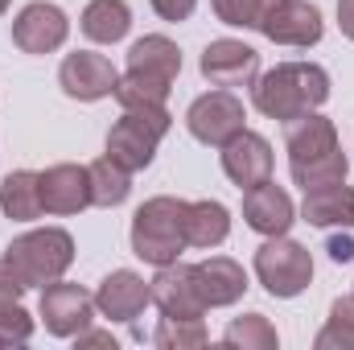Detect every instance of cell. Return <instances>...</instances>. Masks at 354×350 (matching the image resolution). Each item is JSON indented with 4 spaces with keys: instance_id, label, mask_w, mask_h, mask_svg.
Returning a JSON list of instances; mask_svg holds the SVG:
<instances>
[{
    "instance_id": "cell-27",
    "label": "cell",
    "mask_w": 354,
    "mask_h": 350,
    "mask_svg": "<svg viewBox=\"0 0 354 350\" xmlns=\"http://www.w3.org/2000/svg\"><path fill=\"white\" fill-rule=\"evenodd\" d=\"M169 83H161V79H149V75H120V83H115V99H120V107L128 111V107H165V99H169Z\"/></svg>"
},
{
    "instance_id": "cell-20",
    "label": "cell",
    "mask_w": 354,
    "mask_h": 350,
    "mask_svg": "<svg viewBox=\"0 0 354 350\" xmlns=\"http://www.w3.org/2000/svg\"><path fill=\"white\" fill-rule=\"evenodd\" d=\"M128 71H132V75L161 79V83H169V87H174L177 75H181V50H177L169 37L149 33V37L132 42V50H128Z\"/></svg>"
},
{
    "instance_id": "cell-18",
    "label": "cell",
    "mask_w": 354,
    "mask_h": 350,
    "mask_svg": "<svg viewBox=\"0 0 354 350\" xmlns=\"http://www.w3.org/2000/svg\"><path fill=\"white\" fill-rule=\"evenodd\" d=\"M194 276H198V293H202L206 309L235 305L248 293V272H243V264H235L231 256H210V260L194 264Z\"/></svg>"
},
{
    "instance_id": "cell-17",
    "label": "cell",
    "mask_w": 354,
    "mask_h": 350,
    "mask_svg": "<svg viewBox=\"0 0 354 350\" xmlns=\"http://www.w3.org/2000/svg\"><path fill=\"white\" fill-rule=\"evenodd\" d=\"M243 219H248V227L252 231H260V235H284L288 227H292V219H297V210H292V198L280 190V185H252V190H243Z\"/></svg>"
},
{
    "instance_id": "cell-35",
    "label": "cell",
    "mask_w": 354,
    "mask_h": 350,
    "mask_svg": "<svg viewBox=\"0 0 354 350\" xmlns=\"http://www.w3.org/2000/svg\"><path fill=\"white\" fill-rule=\"evenodd\" d=\"M338 25H342V33L354 42V0H338Z\"/></svg>"
},
{
    "instance_id": "cell-8",
    "label": "cell",
    "mask_w": 354,
    "mask_h": 350,
    "mask_svg": "<svg viewBox=\"0 0 354 350\" xmlns=\"http://www.w3.org/2000/svg\"><path fill=\"white\" fill-rule=\"evenodd\" d=\"M95 317V297L83 284L54 280L41 288V322L54 338H79Z\"/></svg>"
},
{
    "instance_id": "cell-30",
    "label": "cell",
    "mask_w": 354,
    "mask_h": 350,
    "mask_svg": "<svg viewBox=\"0 0 354 350\" xmlns=\"http://www.w3.org/2000/svg\"><path fill=\"white\" fill-rule=\"evenodd\" d=\"M33 338V317L21 309V301L0 305V347H25Z\"/></svg>"
},
{
    "instance_id": "cell-3",
    "label": "cell",
    "mask_w": 354,
    "mask_h": 350,
    "mask_svg": "<svg viewBox=\"0 0 354 350\" xmlns=\"http://www.w3.org/2000/svg\"><path fill=\"white\" fill-rule=\"evenodd\" d=\"M189 248L185 239V198H149L136 214H132V252L145 264L161 268V264L181 260V252Z\"/></svg>"
},
{
    "instance_id": "cell-6",
    "label": "cell",
    "mask_w": 354,
    "mask_h": 350,
    "mask_svg": "<svg viewBox=\"0 0 354 350\" xmlns=\"http://www.w3.org/2000/svg\"><path fill=\"white\" fill-rule=\"evenodd\" d=\"M256 276L272 297L288 301V297H301L313 280V256L309 248H301L297 239L288 235H272L264 248L256 252Z\"/></svg>"
},
{
    "instance_id": "cell-23",
    "label": "cell",
    "mask_w": 354,
    "mask_h": 350,
    "mask_svg": "<svg viewBox=\"0 0 354 350\" xmlns=\"http://www.w3.org/2000/svg\"><path fill=\"white\" fill-rule=\"evenodd\" d=\"M132 29V8L124 0H91L83 8V33L99 46H115L124 42Z\"/></svg>"
},
{
    "instance_id": "cell-19",
    "label": "cell",
    "mask_w": 354,
    "mask_h": 350,
    "mask_svg": "<svg viewBox=\"0 0 354 350\" xmlns=\"http://www.w3.org/2000/svg\"><path fill=\"white\" fill-rule=\"evenodd\" d=\"M301 214H305L309 227H346V231H354V185L330 181V185L305 190Z\"/></svg>"
},
{
    "instance_id": "cell-29",
    "label": "cell",
    "mask_w": 354,
    "mask_h": 350,
    "mask_svg": "<svg viewBox=\"0 0 354 350\" xmlns=\"http://www.w3.org/2000/svg\"><path fill=\"white\" fill-rule=\"evenodd\" d=\"M210 4H214V17H218L223 25H235V29H260L276 0H210Z\"/></svg>"
},
{
    "instance_id": "cell-22",
    "label": "cell",
    "mask_w": 354,
    "mask_h": 350,
    "mask_svg": "<svg viewBox=\"0 0 354 350\" xmlns=\"http://www.w3.org/2000/svg\"><path fill=\"white\" fill-rule=\"evenodd\" d=\"M231 235V214L223 202L202 198V202H185V239L189 248H218Z\"/></svg>"
},
{
    "instance_id": "cell-26",
    "label": "cell",
    "mask_w": 354,
    "mask_h": 350,
    "mask_svg": "<svg viewBox=\"0 0 354 350\" xmlns=\"http://www.w3.org/2000/svg\"><path fill=\"white\" fill-rule=\"evenodd\" d=\"M223 342L235 350H276V326L268 322L264 313H243V317H235L231 326H227V334H223Z\"/></svg>"
},
{
    "instance_id": "cell-15",
    "label": "cell",
    "mask_w": 354,
    "mask_h": 350,
    "mask_svg": "<svg viewBox=\"0 0 354 350\" xmlns=\"http://www.w3.org/2000/svg\"><path fill=\"white\" fill-rule=\"evenodd\" d=\"M223 174L231 177L239 190H252V185H264L272 181V145H268L260 132H239L223 145Z\"/></svg>"
},
{
    "instance_id": "cell-36",
    "label": "cell",
    "mask_w": 354,
    "mask_h": 350,
    "mask_svg": "<svg viewBox=\"0 0 354 350\" xmlns=\"http://www.w3.org/2000/svg\"><path fill=\"white\" fill-rule=\"evenodd\" d=\"M4 8H8V0H0V17H4Z\"/></svg>"
},
{
    "instance_id": "cell-28",
    "label": "cell",
    "mask_w": 354,
    "mask_h": 350,
    "mask_svg": "<svg viewBox=\"0 0 354 350\" xmlns=\"http://www.w3.org/2000/svg\"><path fill=\"white\" fill-rule=\"evenodd\" d=\"M317 350H354V293L338 297L330 305V322L322 326V334L313 338Z\"/></svg>"
},
{
    "instance_id": "cell-14",
    "label": "cell",
    "mask_w": 354,
    "mask_h": 350,
    "mask_svg": "<svg viewBox=\"0 0 354 350\" xmlns=\"http://www.w3.org/2000/svg\"><path fill=\"white\" fill-rule=\"evenodd\" d=\"M145 305H153V293H149L145 276H136L132 268L107 272L95 288V309L107 322H136L145 313Z\"/></svg>"
},
{
    "instance_id": "cell-12",
    "label": "cell",
    "mask_w": 354,
    "mask_h": 350,
    "mask_svg": "<svg viewBox=\"0 0 354 350\" xmlns=\"http://www.w3.org/2000/svg\"><path fill=\"white\" fill-rule=\"evenodd\" d=\"M71 33V21L58 4L50 0H33L17 12L12 21V42L25 50V54H54Z\"/></svg>"
},
{
    "instance_id": "cell-2",
    "label": "cell",
    "mask_w": 354,
    "mask_h": 350,
    "mask_svg": "<svg viewBox=\"0 0 354 350\" xmlns=\"http://www.w3.org/2000/svg\"><path fill=\"white\" fill-rule=\"evenodd\" d=\"M252 99L268 120H297L330 99V75L317 62H280L252 83Z\"/></svg>"
},
{
    "instance_id": "cell-25",
    "label": "cell",
    "mask_w": 354,
    "mask_h": 350,
    "mask_svg": "<svg viewBox=\"0 0 354 350\" xmlns=\"http://www.w3.org/2000/svg\"><path fill=\"white\" fill-rule=\"evenodd\" d=\"M206 326H202V317H165L161 313V322H157V330H153V347L161 350H198L206 347Z\"/></svg>"
},
{
    "instance_id": "cell-33",
    "label": "cell",
    "mask_w": 354,
    "mask_h": 350,
    "mask_svg": "<svg viewBox=\"0 0 354 350\" xmlns=\"http://www.w3.org/2000/svg\"><path fill=\"white\" fill-rule=\"evenodd\" d=\"M326 252H330V260H334V264H351L354 260V239H351V235H330Z\"/></svg>"
},
{
    "instance_id": "cell-10",
    "label": "cell",
    "mask_w": 354,
    "mask_h": 350,
    "mask_svg": "<svg viewBox=\"0 0 354 350\" xmlns=\"http://www.w3.org/2000/svg\"><path fill=\"white\" fill-rule=\"evenodd\" d=\"M260 33H264L268 42H276V46L309 50V46L322 42L326 25H322L317 4H309V0H276L272 12L264 17V25H260Z\"/></svg>"
},
{
    "instance_id": "cell-5",
    "label": "cell",
    "mask_w": 354,
    "mask_h": 350,
    "mask_svg": "<svg viewBox=\"0 0 354 350\" xmlns=\"http://www.w3.org/2000/svg\"><path fill=\"white\" fill-rule=\"evenodd\" d=\"M169 128H174V116L165 107H128L107 132V157L120 161L128 174H136L157 157V145L165 140Z\"/></svg>"
},
{
    "instance_id": "cell-31",
    "label": "cell",
    "mask_w": 354,
    "mask_h": 350,
    "mask_svg": "<svg viewBox=\"0 0 354 350\" xmlns=\"http://www.w3.org/2000/svg\"><path fill=\"white\" fill-rule=\"evenodd\" d=\"M21 293H25V284H21V276L4 264L0 256V305H8V301H21Z\"/></svg>"
},
{
    "instance_id": "cell-4",
    "label": "cell",
    "mask_w": 354,
    "mask_h": 350,
    "mask_svg": "<svg viewBox=\"0 0 354 350\" xmlns=\"http://www.w3.org/2000/svg\"><path fill=\"white\" fill-rule=\"evenodd\" d=\"M4 264L21 276L25 288H46V284L62 280V272L75 264V239L62 227L25 231L4 248Z\"/></svg>"
},
{
    "instance_id": "cell-7",
    "label": "cell",
    "mask_w": 354,
    "mask_h": 350,
    "mask_svg": "<svg viewBox=\"0 0 354 350\" xmlns=\"http://www.w3.org/2000/svg\"><path fill=\"white\" fill-rule=\"evenodd\" d=\"M243 120H248V111H243L239 95L227 91V87L198 95V99L189 103V111H185V128H189V136L202 140V145H214V149H223L231 136H239V132L248 128Z\"/></svg>"
},
{
    "instance_id": "cell-24",
    "label": "cell",
    "mask_w": 354,
    "mask_h": 350,
    "mask_svg": "<svg viewBox=\"0 0 354 350\" xmlns=\"http://www.w3.org/2000/svg\"><path fill=\"white\" fill-rule=\"evenodd\" d=\"M87 177H91V206H120L132 194V174L120 161H111V157L91 161Z\"/></svg>"
},
{
    "instance_id": "cell-1",
    "label": "cell",
    "mask_w": 354,
    "mask_h": 350,
    "mask_svg": "<svg viewBox=\"0 0 354 350\" xmlns=\"http://www.w3.org/2000/svg\"><path fill=\"white\" fill-rule=\"evenodd\" d=\"M284 149H288V169L292 181L301 190H317V185H330V181H346V153L338 145V128L334 120L317 116V111H305L297 120L284 124Z\"/></svg>"
},
{
    "instance_id": "cell-11",
    "label": "cell",
    "mask_w": 354,
    "mask_h": 350,
    "mask_svg": "<svg viewBox=\"0 0 354 350\" xmlns=\"http://www.w3.org/2000/svg\"><path fill=\"white\" fill-rule=\"evenodd\" d=\"M149 293H153V305L165 313V317H202L206 313V301L198 293V276H194V264H161L157 276L149 280Z\"/></svg>"
},
{
    "instance_id": "cell-16",
    "label": "cell",
    "mask_w": 354,
    "mask_h": 350,
    "mask_svg": "<svg viewBox=\"0 0 354 350\" xmlns=\"http://www.w3.org/2000/svg\"><path fill=\"white\" fill-rule=\"evenodd\" d=\"M41 206L46 214H79L91 206L87 165H50L41 174Z\"/></svg>"
},
{
    "instance_id": "cell-13",
    "label": "cell",
    "mask_w": 354,
    "mask_h": 350,
    "mask_svg": "<svg viewBox=\"0 0 354 350\" xmlns=\"http://www.w3.org/2000/svg\"><path fill=\"white\" fill-rule=\"evenodd\" d=\"M58 83H62V91H66L71 99L95 103V99L115 95L120 75H115V66H111L103 54L75 50V54H66V58H62V66H58Z\"/></svg>"
},
{
    "instance_id": "cell-21",
    "label": "cell",
    "mask_w": 354,
    "mask_h": 350,
    "mask_svg": "<svg viewBox=\"0 0 354 350\" xmlns=\"http://www.w3.org/2000/svg\"><path fill=\"white\" fill-rule=\"evenodd\" d=\"M0 210L12 219V223H33L46 214L41 206V174L33 169H17L0 181Z\"/></svg>"
},
{
    "instance_id": "cell-9",
    "label": "cell",
    "mask_w": 354,
    "mask_h": 350,
    "mask_svg": "<svg viewBox=\"0 0 354 350\" xmlns=\"http://www.w3.org/2000/svg\"><path fill=\"white\" fill-rule=\"evenodd\" d=\"M202 75L214 83V87H252L260 79V54L248 46V42H235V37H218L202 50Z\"/></svg>"
},
{
    "instance_id": "cell-34",
    "label": "cell",
    "mask_w": 354,
    "mask_h": 350,
    "mask_svg": "<svg viewBox=\"0 0 354 350\" xmlns=\"http://www.w3.org/2000/svg\"><path fill=\"white\" fill-rule=\"evenodd\" d=\"M75 342H79V347H111V350H115V338H111L107 330H91V326L75 338Z\"/></svg>"
},
{
    "instance_id": "cell-32",
    "label": "cell",
    "mask_w": 354,
    "mask_h": 350,
    "mask_svg": "<svg viewBox=\"0 0 354 350\" xmlns=\"http://www.w3.org/2000/svg\"><path fill=\"white\" fill-rule=\"evenodd\" d=\"M153 8H157L161 21H185L198 8V0H153Z\"/></svg>"
}]
</instances>
